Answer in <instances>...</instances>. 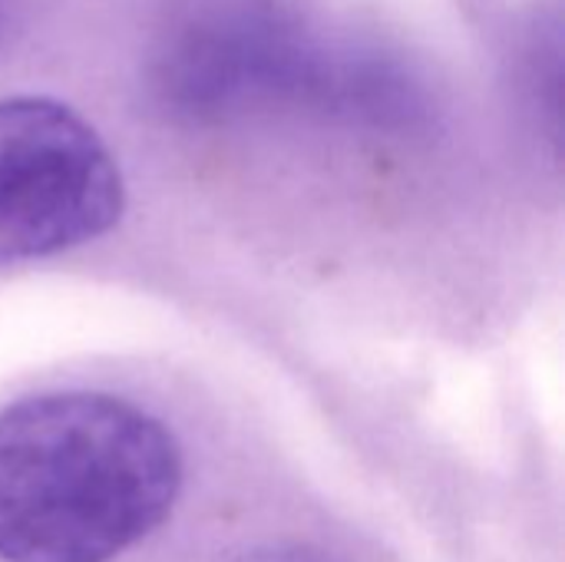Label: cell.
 <instances>
[{"label": "cell", "mask_w": 565, "mask_h": 562, "mask_svg": "<svg viewBox=\"0 0 565 562\" xmlns=\"http://www.w3.org/2000/svg\"><path fill=\"white\" fill-rule=\"evenodd\" d=\"M182 494L175 434L103 391H53L0 411V562H113Z\"/></svg>", "instance_id": "6da1fadb"}, {"label": "cell", "mask_w": 565, "mask_h": 562, "mask_svg": "<svg viewBox=\"0 0 565 562\" xmlns=\"http://www.w3.org/2000/svg\"><path fill=\"white\" fill-rule=\"evenodd\" d=\"M126 205L116 156L66 103L0 99V265L103 238Z\"/></svg>", "instance_id": "7a4b0ae2"}, {"label": "cell", "mask_w": 565, "mask_h": 562, "mask_svg": "<svg viewBox=\"0 0 565 562\" xmlns=\"http://www.w3.org/2000/svg\"><path fill=\"white\" fill-rule=\"evenodd\" d=\"M298 26L268 3L235 0L192 13L162 56V89L189 113H225L252 99L348 93Z\"/></svg>", "instance_id": "3957f363"}, {"label": "cell", "mask_w": 565, "mask_h": 562, "mask_svg": "<svg viewBox=\"0 0 565 562\" xmlns=\"http://www.w3.org/2000/svg\"><path fill=\"white\" fill-rule=\"evenodd\" d=\"M238 562H341L315 547L305 543H275V547H258L252 553H245Z\"/></svg>", "instance_id": "277c9868"}]
</instances>
